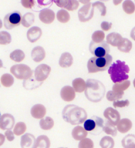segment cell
Returning a JSON list of instances; mask_svg holds the SVG:
<instances>
[{"label": "cell", "mask_w": 135, "mask_h": 148, "mask_svg": "<svg viewBox=\"0 0 135 148\" xmlns=\"http://www.w3.org/2000/svg\"><path fill=\"white\" fill-rule=\"evenodd\" d=\"M129 105L128 100H118L113 103V107L116 108H125Z\"/></svg>", "instance_id": "7bdbcfd3"}, {"label": "cell", "mask_w": 135, "mask_h": 148, "mask_svg": "<svg viewBox=\"0 0 135 148\" xmlns=\"http://www.w3.org/2000/svg\"><path fill=\"white\" fill-rule=\"evenodd\" d=\"M123 1V0H113V4L116 5V6H117V5H119Z\"/></svg>", "instance_id": "816d5d0a"}, {"label": "cell", "mask_w": 135, "mask_h": 148, "mask_svg": "<svg viewBox=\"0 0 135 148\" xmlns=\"http://www.w3.org/2000/svg\"><path fill=\"white\" fill-rule=\"evenodd\" d=\"M59 148H67V147H59Z\"/></svg>", "instance_id": "9f6ffc18"}, {"label": "cell", "mask_w": 135, "mask_h": 148, "mask_svg": "<svg viewBox=\"0 0 135 148\" xmlns=\"http://www.w3.org/2000/svg\"><path fill=\"white\" fill-rule=\"evenodd\" d=\"M57 19L59 22L68 23L70 21V14L67 10H60L57 13Z\"/></svg>", "instance_id": "1f68e13d"}, {"label": "cell", "mask_w": 135, "mask_h": 148, "mask_svg": "<svg viewBox=\"0 0 135 148\" xmlns=\"http://www.w3.org/2000/svg\"><path fill=\"white\" fill-rule=\"evenodd\" d=\"M75 92L76 91H74L73 86H65L60 91V97L64 102H72L76 97Z\"/></svg>", "instance_id": "4fadbf2b"}, {"label": "cell", "mask_w": 135, "mask_h": 148, "mask_svg": "<svg viewBox=\"0 0 135 148\" xmlns=\"http://www.w3.org/2000/svg\"><path fill=\"white\" fill-rule=\"evenodd\" d=\"M101 2H102V1H104V2H106V1H109V0H100Z\"/></svg>", "instance_id": "db71d44e"}, {"label": "cell", "mask_w": 135, "mask_h": 148, "mask_svg": "<svg viewBox=\"0 0 135 148\" xmlns=\"http://www.w3.org/2000/svg\"><path fill=\"white\" fill-rule=\"evenodd\" d=\"M11 42V36L7 32H0V44L1 45H7Z\"/></svg>", "instance_id": "f35d334b"}, {"label": "cell", "mask_w": 135, "mask_h": 148, "mask_svg": "<svg viewBox=\"0 0 135 148\" xmlns=\"http://www.w3.org/2000/svg\"><path fill=\"white\" fill-rule=\"evenodd\" d=\"M129 66L121 60H117L112 64L108 69V74L110 75L111 80L114 83L128 80L129 77Z\"/></svg>", "instance_id": "3957f363"}, {"label": "cell", "mask_w": 135, "mask_h": 148, "mask_svg": "<svg viewBox=\"0 0 135 148\" xmlns=\"http://www.w3.org/2000/svg\"><path fill=\"white\" fill-rule=\"evenodd\" d=\"M105 39V33L103 31H96L92 34V42L95 43H101L104 42Z\"/></svg>", "instance_id": "74e56055"}, {"label": "cell", "mask_w": 135, "mask_h": 148, "mask_svg": "<svg viewBox=\"0 0 135 148\" xmlns=\"http://www.w3.org/2000/svg\"><path fill=\"white\" fill-rule=\"evenodd\" d=\"M35 22V15L32 13H27L25 14L22 18V24L23 26L25 27H31L33 23Z\"/></svg>", "instance_id": "d6a6232c"}, {"label": "cell", "mask_w": 135, "mask_h": 148, "mask_svg": "<svg viewBox=\"0 0 135 148\" xmlns=\"http://www.w3.org/2000/svg\"><path fill=\"white\" fill-rule=\"evenodd\" d=\"M133 47V43L131 41H129L128 39L127 38H123V41L121 42V43L119 44V46L117 47L118 50L120 52H123V53H129L131 51Z\"/></svg>", "instance_id": "f1b7e54d"}, {"label": "cell", "mask_w": 135, "mask_h": 148, "mask_svg": "<svg viewBox=\"0 0 135 148\" xmlns=\"http://www.w3.org/2000/svg\"><path fill=\"white\" fill-rule=\"evenodd\" d=\"M124 93H118V92H116V91H108L106 95V99L110 102H116V101H118L120 100L123 97Z\"/></svg>", "instance_id": "8d00e7d4"}, {"label": "cell", "mask_w": 135, "mask_h": 148, "mask_svg": "<svg viewBox=\"0 0 135 148\" xmlns=\"http://www.w3.org/2000/svg\"><path fill=\"white\" fill-rule=\"evenodd\" d=\"M72 86L74 87V91L76 92H84L86 90L87 87V82L82 78H76L73 80L72 82Z\"/></svg>", "instance_id": "603a6c76"}, {"label": "cell", "mask_w": 135, "mask_h": 148, "mask_svg": "<svg viewBox=\"0 0 135 148\" xmlns=\"http://www.w3.org/2000/svg\"><path fill=\"white\" fill-rule=\"evenodd\" d=\"M123 37L120 34L117 33V32H112L106 36V42L109 45L112 46V47H118L119 44L121 43V42L123 41Z\"/></svg>", "instance_id": "44dd1931"}, {"label": "cell", "mask_w": 135, "mask_h": 148, "mask_svg": "<svg viewBox=\"0 0 135 148\" xmlns=\"http://www.w3.org/2000/svg\"><path fill=\"white\" fill-rule=\"evenodd\" d=\"M79 3H81L82 4H84V5H85V4H88V3H90V0H78Z\"/></svg>", "instance_id": "f907efd6"}, {"label": "cell", "mask_w": 135, "mask_h": 148, "mask_svg": "<svg viewBox=\"0 0 135 148\" xmlns=\"http://www.w3.org/2000/svg\"><path fill=\"white\" fill-rule=\"evenodd\" d=\"M1 84L4 87H10L13 86L14 80V76L10 74H3L1 76Z\"/></svg>", "instance_id": "4dcf8cb0"}, {"label": "cell", "mask_w": 135, "mask_h": 148, "mask_svg": "<svg viewBox=\"0 0 135 148\" xmlns=\"http://www.w3.org/2000/svg\"><path fill=\"white\" fill-rule=\"evenodd\" d=\"M73 62H74L73 56L69 53H63L59 58L58 64L61 68L66 69L69 68L73 64Z\"/></svg>", "instance_id": "d6986e66"}, {"label": "cell", "mask_w": 135, "mask_h": 148, "mask_svg": "<svg viewBox=\"0 0 135 148\" xmlns=\"http://www.w3.org/2000/svg\"><path fill=\"white\" fill-rule=\"evenodd\" d=\"M11 74L19 80H30L33 75V71L26 64H15L10 68Z\"/></svg>", "instance_id": "5b68a950"}, {"label": "cell", "mask_w": 135, "mask_h": 148, "mask_svg": "<svg viewBox=\"0 0 135 148\" xmlns=\"http://www.w3.org/2000/svg\"><path fill=\"white\" fill-rule=\"evenodd\" d=\"M92 4H93V7H94L95 9H97V10H99L101 16H105V15H106V8L105 4H104L102 2L98 1V2L93 3Z\"/></svg>", "instance_id": "60d3db41"}, {"label": "cell", "mask_w": 135, "mask_h": 148, "mask_svg": "<svg viewBox=\"0 0 135 148\" xmlns=\"http://www.w3.org/2000/svg\"><path fill=\"white\" fill-rule=\"evenodd\" d=\"M36 139L35 138L33 135L27 133L21 136V141H20V146L21 148H34L35 144Z\"/></svg>", "instance_id": "e0dca14e"}, {"label": "cell", "mask_w": 135, "mask_h": 148, "mask_svg": "<svg viewBox=\"0 0 135 148\" xmlns=\"http://www.w3.org/2000/svg\"><path fill=\"white\" fill-rule=\"evenodd\" d=\"M26 125L24 122H18L14 127V133L17 136H20L24 135V133L26 131Z\"/></svg>", "instance_id": "d590c367"}, {"label": "cell", "mask_w": 135, "mask_h": 148, "mask_svg": "<svg viewBox=\"0 0 135 148\" xmlns=\"http://www.w3.org/2000/svg\"><path fill=\"white\" fill-rule=\"evenodd\" d=\"M52 0H38L39 3L42 4V5H46L48 3H50Z\"/></svg>", "instance_id": "c3c4849f"}, {"label": "cell", "mask_w": 135, "mask_h": 148, "mask_svg": "<svg viewBox=\"0 0 135 148\" xmlns=\"http://www.w3.org/2000/svg\"><path fill=\"white\" fill-rule=\"evenodd\" d=\"M79 6V2L78 0H70L67 7L65 8L68 11H74L76 10Z\"/></svg>", "instance_id": "b9f144b4"}, {"label": "cell", "mask_w": 135, "mask_h": 148, "mask_svg": "<svg viewBox=\"0 0 135 148\" xmlns=\"http://www.w3.org/2000/svg\"><path fill=\"white\" fill-rule=\"evenodd\" d=\"M46 109L45 106L42 104H35L31 108V114L35 119H42L46 117Z\"/></svg>", "instance_id": "2e32d148"}, {"label": "cell", "mask_w": 135, "mask_h": 148, "mask_svg": "<svg viewBox=\"0 0 135 148\" xmlns=\"http://www.w3.org/2000/svg\"><path fill=\"white\" fill-rule=\"evenodd\" d=\"M60 8H66L68 3L70 2V0H52Z\"/></svg>", "instance_id": "f6af8a7d"}, {"label": "cell", "mask_w": 135, "mask_h": 148, "mask_svg": "<svg viewBox=\"0 0 135 148\" xmlns=\"http://www.w3.org/2000/svg\"><path fill=\"white\" fill-rule=\"evenodd\" d=\"M130 85H131V82L128 80L117 82V83H114L112 90L116 92H118V93H124V91L129 88Z\"/></svg>", "instance_id": "cb8c5ba5"}, {"label": "cell", "mask_w": 135, "mask_h": 148, "mask_svg": "<svg viewBox=\"0 0 135 148\" xmlns=\"http://www.w3.org/2000/svg\"><path fill=\"white\" fill-rule=\"evenodd\" d=\"M132 126H133V123L130 119H122L118 124H117V130L119 132L125 134V133H127L131 129H132Z\"/></svg>", "instance_id": "7402d4cb"}, {"label": "cell", "mask_w": 135, "mask_h": 148, "mask_svg": "<svg viewBox=\"0 0 135 148\" xmlns=\"http://www.w3.org/2000/svg\"><path fill=\"white\" fill-rule=\"evenodd\" d=\"M21 4L25 9H31L35 5V0H21Z\"/></svg>", "instance_id": "ee69618b"}, {"label": "cell", "mask_w": 135, "mask_h": 148, "mask_svg": "<svg viewBox=\"0 0 135 148\" xmlns=\"http://www.w3.org/2000/svg\"><path fill=\"white\" fill-rule=\"evenodd\" d=\"M87 130L80 125H77L76 127H74L72 130V136L74 140H81L85 138H86L87 136Z\"/></svg>", "instance_id": "ffe728a7"}, {"label": "cell", "mask_w": 135, "mask_h": 148, "mask_svg": "<svg viewBox=\"0 0 135 148\" xmlns=\"http://www.w3.org/2000/svg\"><path fill=\"white\" fill-rule=\"evenodd\" d=\"M63 119L72 125H79L87 119L86 111L76 105H67L63 111Z\"/></svg>", "instance_id": "6da1fadb"}, {"label": "cell", "mask_w": 135, "mask_h": 148, "mask_svg": "<svg viewBox=\"0 0 135 148\" xmlns=\"http://www.w3.org/2000/svg\"><path fill=\"white\" fill-rule=\"evenodd\" d=\"M131 38L134 40V41H135V27H134L133 28V30L131 31Z\"/></svg>", "instance_id": "681fc988"}, {"label": "cell", "mask_w": 135, "mask_h": 148, "mask_svg": "<svg viewBox=\"0 0 135 148\" xmlns=\"http://www.w3.org/2000/svg\"><path fill=\"white\" fill-rule=\"evenodd\" d=\"M55 13L50 9H44L39 13V19L44 24H51L55 20Z\"/></svg>", "instance_id": "5bb4252c"}, {"label": "cell", "mask_w": 135, "mask_h": 148, "mask_svg": "<svg viewBox=\"0 0 135 148\" xmlns=\"http://www.w3.org/2000/svg\"><path fill=\"white\" fill-rule=\"evenodd\" d=\"M100 146L101 148H113L115 142L112 137L104 136L100 140Z\"/></svg>", "instance_id": "e575fe53"}, {"label": "cell", "mask_w": 135, "mask_h": 148, "mask_svg": "<svg viewBox=\"0 0 135 148\" xmlns=\"http://www.w3.org/2000/svg\"><path fill=\"white\" fill-rule=\"evenodd\" d=\"M94 10H95V8L93 7V4L90 3L81 7V9L79 10V13H78L79 21L81 22L90 21L94 16Z\"/></svg>", "instance_id": "9c48e42d"}, {"label": "cell", "mask_w": 135, "mask_h": 148, "mask_svg": "<svg viewBox=\"0 0 135 148\" xmlns=\"http://www.w3.org/2000/svg\"><path fill=\"white\" fill-rule=\"evenodd\" d=\"M79 148H94V142L90 138H85L79 141Z\"/></svg>", "instance_id": "ab89813d"}, {"label": "cell", "mask_w": 135, "mask_h": 148, "mask_svg": "<svg viewBox=\"0 0 135 148\" xmlns=\"http://www.w3.org/2000/svg\"><path fill=\"white\" fill-rule=\"evenodd\" d=\"M0 140H1L0 146H2L3 144V141H4V137H3V135H2V134H0Z\"/></svg>", "instance_id": "f5cc1de1"}, {"label": "cell", "mask_w": 135, "mask_h": 148, "mask_svg": "<svg viewBox=\"0 0 135 148\" xmlns=\"http://www.w3.org/2000/svg\"><path fill=\"white\" fill-rule=\"evenodd\" d=\"M122 146L123 148H135V136L127 135L122 140Z\"/></svg>", "instance_id": "83f0119b"}, {"label": "cell", "mask_w": 135, "mask_h": 148, "mask_svg": "<svg viewBox=\"0 0 135 148\" xmlns=\"http://www.w3.org/2000/svg\"><path fill=\"white\" fill-rule=\"evenodd\" d=\"M14 125V118L10 114H3L0 117V129L2 130H12Z\"/></svg>", "instance_id": "8fae6325"}, {"label": "cell", "mask_w": 135, "mask_h": 148, "mask_svg": "<svg viewBox=\"0 0 135 148\" xmlns=\"http://www.w3.org/2000/svg\"><path fill=\"white\" fill-rule=\"evenodd\" d=\"M90 52L94 57H106L110 53V47L106 42H102L101 43L91 42L90 44Z\"/></svg>", "instance_id": "8992f818"}, {"label": "cell", "mask_w": 135, "mask_h": 148, "mask_svg": "<svg viewBox=\"0 0 135 148\" xmlns=\"http://www.w3.org/2000/svg\"><path fill=\"white\" fill-rule=\"evenodd\" d=\"M123 11L127 14H132L135 12V4L131 0H125L123 3Z\"/></svg>", "instance_id": "836d02e7"}, {"label": "cell", "mask_w": 135, "mask_h": 148, "mask_svg": "<svg viewBox=\"0 0 135 148\" xmlns=\"http://www.w3.org/2000/svg\"><path fill=\"white\" fill-rule=\"evenodd\" d=\"M54 126V120L51 117H45L40 120V127L43 130H50Z\"/></svg>", "instance_id": "4316f807"}, {"label": "cell", "mask_w": 135, "mask_h": 148, "mask_svg": "<svg viewBox=\"0 0 135 148\" xmlns=\"http://www.w3.org/2000/svg\"><path fill=\"white\" fill-rule=\"evenodd\" d=\"M25 53L23 52L22 50H20V49L13 51V52H11V53L10 54V59L14 61V62H17V63L22 62L23 60L25 59Z\"/></svg>", "instance_id": "f546056e"}, {"label": "cell", "mask_w": 135, "mask_h": 148, "mask_svg": "<svg viewBox=\"0 0 135 148\" xmlns=\"http://www.w3.org/2000/svg\"><path fill=\"white\" fill-rule=\"evenodd\" d=\"M42 36V31L38 26L31 27L27 32V39L30 42H37Z\"/></svg>", "instance_id": "9a60e30c"}, {"label": "cell", "mask_w": 135, "mask_h": 148, "mask_svg": "<svg viewBox=\"0 0 135 148\" xmlns=\"http://www.w3.org/2000/svg\"><path fill=\"white\" fill-rule=\"evenodd\" d=\"M51 73V67L47 64H42L38 65L34 71V78L39 83L45 81Z\"/></svg>", "instance_id": "ba28073f"}, {"label": "cell", "mask_w": 135, "mask_h": 148, "mask_svg": "<svg viewBox=\"0 0 135 148\" xmlns=\"http://www.w3.org/2000/svg\"><path fill=\"white\" fill-rule=\"evenodd\" d=\"M103 126H104L103 119L100 117H97V116H93L92 118L86 119L84 122V128L88 132H91V131L95 130L96 127L103 128Z\"/></svg>", "instance_id": "30bf717a"}, {"label": "cell", "mask_w": 135, "mask_h": 148, "mask_svg": "<svg viewBox=\"0 0 135 148\" xmlns=\"http://www.w3.org/2000/svg\"><path fill=\"white\" fill-rule=\"evenodd\" d=\"M51 141L46 136H40L36 138L34 148H50Z\"/></svg>", "instance_id": "d4e9b609"}, {"label": "cell", "mask_w": 135, "mask_h": 148, "mask_svg": "<svg viewBox=\"0 0 135 148\" xmlns=\"http://www.w3.org/2000/svg\"><path fill=\"white\" fill-rule=\"evenodd\" d=\"M104 117L107 119V121L112 123L113 125H117L118 122L121 120L120 114L117 110L113 108H107L104 111Z\"/></svg>", "instance_id": "7c38bea8"}, {"label": "cell", "mask_w": 135, "mask_h": 148, "mask_svg": "<svg viewBox=\"0 0 135 148\" xmlns=\"http://www.w3.org/2000/svg\"><path fill=\"white\" fill-rule=\"evenodd\" d=\"M117 125H113L112 123L107 121L104 124V126H103V131L108 135V136H117V127H116Z\"/></svg>", "instance_id": "484cf974"}, {"label": "cell", "mask_w": 135, "mask_h": 148, "mask_svg": "<svg viewBox=\"0 0 135 148\" xmlns=\"http://www.w3.org/2000/svg\"><path fill=\"white\" fill-rule=\"evenodd\" d=\"M87 82V87L85 91V97L92 103H99L103 99L106 88L103 83L95 79H89Z\"/></svg>", "instance_id": "7a4b0ae2"}, {"label": "cell", "mask_w": 135, "mask_h": 148, "mask_svg": "<svg viewBox=\"0 0 135 148\" xmlns=\"http://www.w3.org/2000/svg\"><path fill=\"white\" fill-rule=\"evenodd\" d=\"M112 23L107 22V21H103L101 24V27L103 32H108V31H110L111 28H112Z\"/></svg>", "instance_id": "bcb514c9"}, {"label": "cell", "mask_w": 135, "mask_h": 148, "mask_svg": "<svg viewBox=\"0 0 135 148\" xmlns=\"http://www.w3.org/2000/svg\"><path fill=\"white\" fill-rule=\"evenodd\" d=\"M22 16L19 12H13L5 15L3 25L7 30H11L22 23Z\"/></svg>", "instance_id": "52a82bcc"}, {"label": "cell", "mask_w": 135, "mask_h": 148, "mask_svg": "<svg viewBox=\"0 0 135 148\" xmlns=\"http://www.w3.org/2000/svg\"><path fill=\"white\" fill-rule=\"evenodd\" d=\"M112 57L110 54L106 57L91 58L87 63L88 72L92 74V73H97V72L107 70L112 64Z\"/></svg>", "instance_id": "277c9868"}, {"label": "cell", "mask_w": 135, "mask_h": 148, "mask_svg": "<svg viewBox=\"0 0 135 148\" xmlns=\"http://www.w3.org/2000/svg\"><path fill=\"white\" fill-rule=\"evenodd\" d=\"M5 137H6V139L8 140H10V141H13L14 140V131H12L11 130H5Z\"/></svg>", "instance_id": "7dc6e473"}, {"label": "cell", "mask_w": 135, "mask_h": 148, "mask_svg": "<svg viewBox=\"0 0 135 148\" xmlns=\"http://www.w3.org/2000/svg\"><path fill=\"white\" fill-rule=\"evenodd\" d=\"M46 57V52L45 49L41 47V46H37L35 47H34L31 51V58L35 62L39 63L41 61H42Z\"/></svg>", "instance_id": "ac0fdd59"}, {"label": "cell", "mask_w": 135, "mask_h": 148, "mask_svg": "<svg viewBox=\"0 0 135 148\" xmlns=\"http://www.w3.org/2000/svg\"><path fill=\"white\" fill-rule=\"evenodd\" d=\"M134 88H135V79L134 80Z\"/></svg>", "instance_id": "11a10c76"}]
</instances>
